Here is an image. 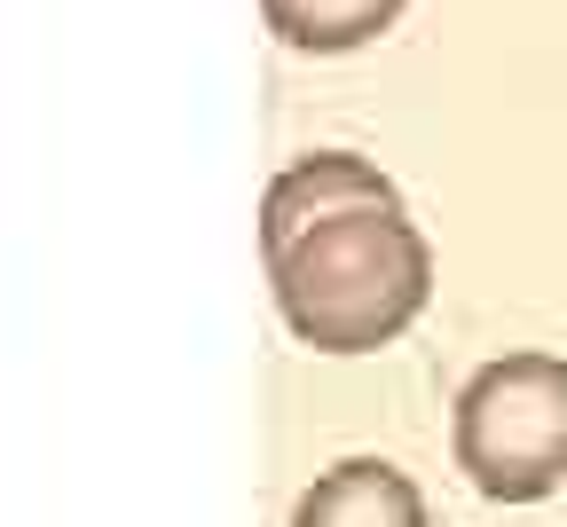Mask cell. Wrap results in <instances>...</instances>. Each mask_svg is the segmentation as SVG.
Listing matches in <instances>:
<instances>
[{
	"label": "cell",
	"instance_id": "cell-1",
	"mask_svg": "<svg viewBox=\"0 0 567 527\" xmlns=\"http://www.w3.org/2000/svg\"><path fill=\"white\" fill-rule=\"evenodd\" d=\"M260 260L284 331L316 354H379L434 299V245L402 205H339Z\"/></svg>",
	"mask_w": 567,
	"mask_h": 527
},
{
	"label": "cell",
	"instance_id": "cell-2",
	"mask_svg": "<svg viewBox=\"0 0 567 527\" xmlns=\"http://www.w3.org/2000/svg\"><path fill=\"white\" fill-rule=\"evenodd\" d=\"M457 473L488 504H536L567 480V362L496 354L481 362L450 417Z\"/></svg>",
	"mask_w": 567,
	"mask_h": 527
},
{
	"label": "cell",
	"instance_id": "cell-3",
	"mask_svg": "<svg viewBox=\"0 0 567 527\" xmlns=\"http://www.w3.org/2000/svg\"><path fill=\"white\" fill-rule=\"evenodd\" d=\"M339 205H402V189L371 158H354V149H308L260 197V252H276L284 237H300L308 220H323Z\"/></svg>",
	"mask_w": 567,
	"mask_h": 527
},
{
	"label": "cell",
	"instance_id": "cell-4",
	"mask_svg": "<svg viewBox=\"0 0 567 527\" xmlns=\"http://www.w3.org/2000/svg\"><path fill=\"white\" fill-rule=\"evenodd\" d=\"M292 527H425V496L386 457H347L300 488Z\"/></svg>",
	"mask_w": 567,
	"mask_h": 527
},
{
	"label": "cell",
	"instance_id": "cell-5",
	"mask_svg": "<svg viewBox=\"0 0 567 527\" xmlns=\"http://www.w3.org/2000/svg\"><path fill=\"white\" fill-rule=\"evenodd\" d=\"M260 17L284 48L300 55H354L379 32H394L402 0H260Z\"/></svg>",
	"mask_w": 567,
	"mask_h": 527
}]
</instances>
